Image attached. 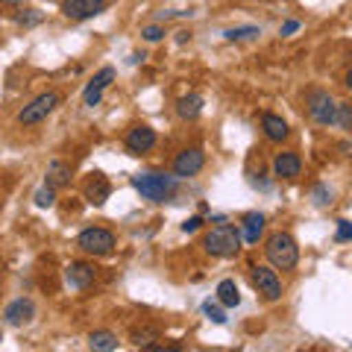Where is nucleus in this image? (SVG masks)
<instances>
[{
    "instance_id": "1",
    "label": "nucleus",
    "mask_w": 352,
    "mask_h": 352,
    "mask_svg": "<svg viewBox=\"0 0 352 352\" xmlns=\"http://www.w3.org/2000/svg\"><path fill=\"white\" fill-rule=\"evenodd\" d=\"M264 256H267L273 270H294L300 261V247L291 232H273L264 241Z\"/></svg>"
},
{
    "instance_id": "2",
    "label": "nucleus",
    "mask_w": 352,
    "mask_h": 352,
    "mask_svg": "<svg viewBox=\"0 0 352 352\" xmlns=\"http://www.w3.org/2000/svg\"><path fill=\"white\" fill-rule=\"evenodd\" d=\"M203 247L214 258H232L241 250V229H235L232 223H217L214 229L206 232Z\"/></svg>"
},
{
    "instance_id": "3",
    "label": "nucleus",
    "mask_w": 352,
    "mask_h": 352,
    "mask_svg": "<svg viewBox=\"0 0 352 352\" xmlns=\"http://www.w3.org/2000/svg\"><path fill=\"white\" fill-rule=\"evenodd\" d=\"M173 185H176V176L156 173V170H147V173L132 176V188H135L150 203H164L173 194Z\"/></svg>"
},
{
    "instance_id": "4",
    "label": "nucleus",
    "mask_w": 352,
    "mask_h": 352,
    "mask_svg": "<svg viewBox=\"0 0 352 352\" xmlns=\"http://www.w3.org/2000/svg\"><path fill=\"white\" fill-rule=\"evenodd\" d=\"M305 106H308V115H311L314 124L320 126H332L335 118H338V103L335 97L326 91V88H311L305 94Z\"/></svg>"
},
{
    "instance_id": "5",
    "label": "nucleus",
    "mask_w": 352,
    "mask_h": 352,
    "mask_svg": "<svg viewBox=\"0 0 352 352\" xmlns=\"http://www.w3.org/2000/svg\"><path fill=\"white\" fill-rule=\"evenodd\" d=\"M76 247L88 252V256H109L118 247V241H115V232H109L103 226H88L76 238Z\"/></svg>"
},
{
    "instance_id": "6",
    "label": "nucleus",
    "mask_w": 352,
    "mask_h": 352,
    "mask_svg": "<svg viewBox=\"0 0 352 352\" xmlns=\"http://www.w3.org/2000/svg\"><path fill=\"white\" fill-rule=\"evenodd\" d=\"M59 103H62V97H59L56 91H44V94L36 97V100H30L24 109H21L18 120H21L24 126H36V124H41V120L47 118Z\"/></svg>"
},
{
    "instance_id": "7",
    "label": "nucleus",
    "mask_w": 352,
    "mask_h": 352,
    "mask_svg": "<svg viewBox=\"0 0 352 352\" xmlns=\"http://www.w3.org/2000/svg\"><path fill=\"white\" fill-rule=\"evenodd\" d=\"M252 285L258 288V294L264 296V300H270V302H276L279 296H282V279H279V273L267 267V264H256L252 267Z\"/></svg>"
},
{
    "instance_id": "8",
    "label": "nucleus",
    "mask_w": 352,
    "mask_h": 352,
    "mask_svg": "<svg viewBox=\"0 0 352 352\" xmlns=\"http://www.w3.org/2000/svg\"><path fill=\"white\" fill-rule=\"evenodd\" d=\"M203 164H206V153L200 147H185L173 159V176L176 179H191V176L203 170Z\"/></svg>"
},
{
    "instance_id": "9",
    "label": "nucleus",
    "mask_w": 352,
    "mask_h": 352,
    "mask_svg": "<svg viewBox=\"0 0 352 352\" xmlns=\"http://www.w3.org/2000/svg\"><path fill=\"white\" fill-rule=\"evenodd\" d=\"M106 0H62V15L71 18V21H88V18H97L100 12H106Z\"/></svg>"
},
{
    "instance_id": "10",
    "label": "nucleus",
    "mask_w": 352,
    "mask_h": 352,
    "mask_svg": "<svg viewBox=\"0 0 352 352\" xmlns=\"http://www.w3.org/2000/svg\"><path fill=\"white\" fill-rule=\"evenodd\" d=\"M126 153L129 156H144V153H150L153 147H156V129H150L147 124H138L132 126L126 132Z\"/></svg>"
},
{
    "instance_id": "11",
    "label": "nucleus",
    "mask_w": 352,
    "mask_h": 352,
    "mask_svg": "<svg viewBox=\"0 0 352 352\" xmlns=\"http://www.w3.org/2000/svg\"><path fill=\"white\" fill-rule=\"evenodd\" d=\"M115 76H118V74H115L112 65H106V68L97 71V74H94V80L85 85V94H82L85 106H97V103H100V100H103V91L115 82Z\"/></svg>"
},
{
    "instance_id": "12",
    "label": "nucleus",
    "mask_w": 352,
    "mask_h": 352,
    "mask_svg": "<svg viewBox=\"0 0 352 352\" xmlns=\"http://www.w3.org/2000/svg\"><path fill=\"white\" fill-rule=\"evenodd\" d=\"M273 173H276L279 179H296V176L302 173V159H300V153H294V150L279 153V156L273 159Z\"/></svg>"
},
{
    "instance_id": "13",
    "label": "nucleus",
    "mask_w": 352,
    "mask_h": 352,
    "mask_svg": "<svg viewBox=\"0 0 352 352\" xmlns=\"http://www.w3.org/2000/svg\"><path fill=\"white\" fill-rule=\"evenodd\" d=\"M65 279H68L71 288L85 291L88 285L97 279V270L91 267V264H85V261H71L68 267H65Z\"/></svg>"
},
{
    "instance_id": "14",
    "label": "nucleus",
    "mask_w": 352,
    "mask_h": 352,
    "mask_svg": "<svg viewBox=\"0 0 352 352\" xmlns=\"http://www.w3.org/2000/svg\"><path fill=\"white\" fill-rule=\"evenodd\" d=\"M32 317H36V305H32V300H15V302H9L6 305V311H3V320L9 326H27Z\"/></svg>"
},
{
    "instance_id": "15",
    "label": "nucleus",
    "mask_w": 352,
    "mask_h": 352,
    "mask_svg": "<svg viewBox=\"0 0 352 352\" xmlns=\"http://www.w3.org/2000/svg\"><path fill=\"white\" fill-rule=\"evenodd\" d=\"M109 194H112V185H109V179L103 173H91L85 182V200L94 203V206H103L109 200Z\"/></svg>"
},
{
    "instance_id": "16",
    "label": "nucleus",
    "mask_w": 352,
    "mask_h": 352,
    "mask_svg": "<svg viewBox=\"0 0 352 352\" xmlns=\"http://www.w3.org/2000/svg\"><path fill=\"white\" fill-rule=\"evenodd\" d=\"M261 129H264V138L273 141V144H282V141L291 135L288 124H285V120H282L279 115H273V112L261 115Z\"/></svg>"
},
{
    "instance_id": "17",
    "label": "nucleus",
    "mask_w": 352,
    "mask_h": 352,
    "mask_svg": "<svg viewBox=\"0 0 352 352\" xmlns=\"http://www.w3.org/2000/svg\"><path fill=\"white\" fill-rule=\"evenodd\" d=\"M44 185L47 188H65V185H71V164L62 162V159H53L47 164V179H44Z\"/></svg>"
},
{
    "instance_id": "18",
    "label": "nucleus",
    "mask_w": 352,
    "mask_h": 352,
    "mask_svg": "<svg viewBox=\"0 0 352 352\" xmlns=\"http://www.w3.org/2000/svg\"><path fill=\"white\" fill-rule=\"evenodd\" d=\"M261 235H264V214L250 212L244 217V223H241V241H247V244H258Z\"/></svg>"
},
{
    "instance_id": "19",
    "label": "nucleus",
    "mask_w": 352,
    "mask_h": 352,
    "mask_svg": "<svg viewBox=\"0 0 352 352\" xmlns=\"http://www.w3.org/2000/svg\"><path fill=\"white\" fill-rule=\"evenodd\" d=\"M203 112V97L200 94H185L176 100V115H179L182 120H194V118H200Z\"/></svg>"
},
{
    "instance_id": "20",
    "label": "nucleus",
    "mask_w": 352,
    "mask_h": 352,
    "mask_svg": "<svg viewBox=\"0 0 352 352\" xmlns=\"http://www.w3.org/2000/svg\"><path fill=\"white\" fill-rule=\"evenodd\" d=\"M217 302L220 305H226V308H235L241 305V291H238V285L235 279H223V282H217Z\"/></svg>"
},
{
    "instance_id": "21",
    "label": "nucleus",
    "mask_w": 352,
    "mask_h": 352,
    "mask_svg": "<svg viewBox=\"0 0 352 352\" xmlns=\"http://www.w3.org/2000/svg\"><path fill=\"white\" fill-rule=\"evenodd\" d=\"M88 346L94 352H112L118 349V335L109 332V329H97V332L88 335Z\"/></svg>"
},
{
    "instance_id": "22",
    "label": "nucleus",
    "mask_w": 352,
    "mask_h": 352,
    "mask_svg": "<svg viewBox=\"0 0 352 352\" xmlns=\"http://www.w3.org/2000/svg\"><path fill=\"white\" fill-rule=\"evenodd\" d=\"M223 36L229 38V41H244V38H256V36H261V30L258 27H232V30H226Z\"/></svg>"
},
{
    "instance_id": "23",
    "label": "nucleus",
    "mask_w": 352,
    "mask_h": 352,
    "mask_svg": "<svg viewBox=\"0 0 352 352\" xmlns=\"http://www.w3.org/2000/svg\"><path fill=\"white\" fill-rule=\"evenodd\" d=\"M335 124H338L340 129L352 132V103H338V118H335Z\"/></svg>"
},
{
    "instance_id": "24",
    "label": "nucleus",
    "mask_w": 352,
    "mask_h": 352,
    "mask_svg": "<svg viewBox=\"0 0 352 352\" xmlns=\"http://www.w3.org/2000/svg\"><path fill=\"white\" fill-rule=\"evenodd\" d=\"M203 314L208 317V320H212V323H217V326H223L226 323V314H223V308H220V305H214L212 300H208L206 305H203Z\"/></svg>"
},
{
    "instance_id": "25",
    "label": "nucleus",
    "mask_w": 352,
    "mask_h": 352,
    "mask_svg": "<svg viewBox=\"0 0 352 352\" xmlns=\"http://www.w3.org/2000/svg\"><path fill=\"white\" fill-rule=\"evenodd\" d=\"M164 36H168V32H164V27H162V24H150V27H144V30H141V38H144V41H150V44L162 41Z\"/></svg>"
},
{
    "instance_id": "26",
    "label": "nucleus",
    "mask_w": 352,
    "mask_h": 352,
    "mask_svg": "<svg viewBox=\"0 0 352 352\" xmlns=\"http://www.w3.org/2000/svg\"><path fill=\"white\" fill-rule=\"evenodd\" d=\"M53 197H56V191L44 185L41 191H36V206H38V208H50V206H53Z\"/></svg>"
},
{
    "instance_id": "27",
    "label": "nucleus",
    "mask_w": 352,
    "mask_h": 352,
    "mask_svg": "<svg viewBox=\"0 0 352 352\" xmlns=\"http://www.w3.org/2000/svg\"><path fill=\"white\" fill-rule=\"evenodd\" d=\"M41 18H44L41 12H36V9H30L27 15H18V24H21V27H36Z\"/></svg>"
},
{
    "instance_id": "28",
    "label": "nucleus",
    "mask_w": 352,
    "mask_h": 352,
    "mask_svg": "<svg viewBox=\"0 0 352 352\" xmlns=\"http://www.w3.org/2000/svg\"><path fill=\"white\" fill-rule=\"evenodd\" d=\"M153 338H156V332H153V329H144V332H132V340H135L138 346H150Z\"/></svg>"
},
{
    "instance_id": "29",
    "label": "nucleus",
    "mask_w": 352,
    "mask_h": 352,
    "mask_svg": "<svg viewBox=\"0 0 352 352\" xmlns=\"http://www.w3.org/2000/svg\"><path fill=\"white\" fill-rule=\"evenodd\" d=\"M314 200H317V206L332 203V191H329L326 185H317V188H314Z\"/></svg>"
},
{
    "instance_id": "30",
    "label": "nucleus",
    "mask_w": 352,
    "mask_h": 352,
    "mask_svg": "<svg viewBox=\"0 0 352 352\" xmlns=\"http://www.w3.org/2000/svg\"><path fill=\"white\" fill-rule=\"evenodd\" d=\"M338 241H352V223L349 220H338Z\"/></svg>"
},
{
    "instance_id": "31",
    "label": "nucleus",
    "mask_w": 352,
    "mask_h": 352,
    "mask_svg": "<svg viewBox=\"0 0 352 352\" xmlns=\"http://www.w3.org/2000/svg\"><path fill=\"white\" fill-rule=\"evenodd\" d=\"M203 226V217L200 214H194V217H188V220H185V223H182V232H197V229H200Z\"/></svg>"
},
{
    "instance_id": "32",
    "label": "nucleus",
    "mask_w": 352,
    "mask_h": 352,
    "mask_svg": "<svg viewBox=\"0 0 352 352\" xmlns=\"http://www.w3.org/2000/svg\"><path fill=\"white\" fill-rule=\"evenodd\" d=\"M296 30H300V21H285V24H282V36H294Z\"/></svg>"
},
{
    "instance_id": "33",
    "label": "nucleus",
    "mask_w": 352,
    "mask_h": 352,
    "mask_svg": "<svg viewBox=\"0 0 352 352\" xmlns=\"http://www.w3.org/2000/svg\"><path fill=\"white\" fill-rule=\"evenodd\" d=\"M153 352H185L179 344H159V346H153Z\"/></svg>"
},
{
    "instance_id": "34",
    "label": "nucleus",
    "mask_w": 352,
    "mask_h": 352,
    "mask_svg": "<svg viewBox=\"0 0 352 352\" xmlns=\"http://www.w3.org/2000/svg\"><path fill=\"white\" fill-rule=\"evenodd\" d=\"M344 85H346V88H349V91H352V68L346 71V80H344Z\"/></svg>"
},
{
    "instance_id": "35",
    "label": "nucleus",
    "mask_w": 352,
    "mask_h": 352,
    "mask_svg": "<svg viewBox=\"0 0 352 352\" xmlns=\"http://www.w3.org/2000/svg\"><path fill=\"white\" fill-rule=\"evenodd\" d=\"M0 340H3V335H0Z\"/></svg>"
}]
</instances>
